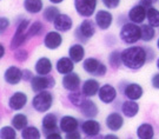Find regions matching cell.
Segmentation results:
<instances>
[{
	"label": "cell",
	"instance_id": "obj_40",
	"mask_svg": "<svg viewBox=\"0 0 159 139\" xmlns=\"http://www.w3.org/2000/svg\"><path fill=\"white\" fill-rule=\"evenodd\" d=\"M102 4L105 5V7L108 8V10H114L120 4V0H102Z\"/></svg>",
	"mask_w": 159,
	"mask_h": 139
},
{
	"label": "cell",
	"instance_id": "obj_9",
	"mask_svg": "<svg viewBox=\"0 0 159 139\" xmlns=\"http://www.w3.org/2000/svg\"><path fill=\"white\" fill-rule=\"evenodd\" d=\"M24 78V71L18 66H10L7 67L4 73V80L8 85H18Z\"/></svg>",
	"mask_w": 159,
	"mask_h": 139
},
{
	"label": "cell",
	"instance_id": "obj_15",
	"mask_svg": "<svg viewBox=\"0 0 159 139\" xmlns=\"http://www.w3.org/2000/svg\"><path fill=\"white\" fill-rule=\"evenodd\" d=\"M81 132L87 136V137H96L99 134L102 126H100V123L94 120V119H87L85 122L81 124Z\"/></svg>",
	"mask_w": 159,
	"mask_h": 139
},
{
	"label": "cell",
	"instance_id": "obj_10",
	"mask_svg": "<svg viewBox=\"0 0 159 139\" xmlns=\"http://www.w3.org/2000/svg\"><path fill=\"white\" fill-rule=\"evenodd\" d=\"M98 97L100 99V101L104 103V104H111L117 98V90L112 85L105 84V85L100 86V88H99Z\"/></svg>",
	"mask_w": 159,
	"mask_h": 139
},
{
	"label": "cell",
	"instance_id": "obj_1",
	"mask_svg": "<svg viewBox=\"0 0 159 139\" xmlns=\"http://www.w3.org/2000/svg\"><path fill=\"white\" fill-rule=\"evenodd\" d=\"M121 60L124 66L130 70H139L148 60L146 48L142 46H130L121 51Z\"/></svg>",
	"mask_w": 159,
	"mask_h": 139
},
{
	"label": "cell",
	"instance_id": "obj_31",
	"mask_svg": "<svg viewBox=\"0 0 159 139\" xmlns=\"http://www.w3.org/2000/svg\"><path fill=\"white\" fill-rule=\"evenodd\" d=\"M59 14H60V11H59L58 7H56V6H47L44 10V12H43V18L47 23H53Z\"/></svg>",
	"mask_w": 159,
	"mask_h": 139
},
{
	"label": "cell",
	"instance_id": "obj_42",
	"mask_svg": "<svg viewBox=\"0 0 159 139\" xmlns=\"http://www.w3.org/2000/svg\"><path fill=\"white\" fill-rule=\"evenodd\" d=\"M66 139H80L81 138V134L78 132V131H73V132H70V133H66Z\"/></svg>",
	"mask_w": 159,
	"mask_h": 139
},
{
	"label": "cell",
	"instance_id": "obj_8",
	"mask_svg": "<svg viewBox=\"0 0 159 139\" xmlns=\"http://www.w3.org/2000/svg\"><path fill=\"white\" fill-rule=\"evenodd\" d=\"M74 8L79 16L90 18L96 12L97 0H74Z\"/></svg>",
	"mask_w": 159,
	"mask_h": 139
},
{
	"label": "cell",
	"instance_id": "obj_33",
	"mask_svg": "<svg viewBox=\"0 0 159 139\" xmlns=\"http://www.w3.org/2000/svg\"><path fill=\"white\" fill-rule=\"evenodd\" d=\"M108 64L113 70H117L120 67V65L123 64L121 60V51H112L108 56Z\"/></svg>",
	"mask_w": 159,
	"mask_h": 139
},
{
	"label": "cell",
	"instance_id": "obj_7",
	"mask_svg": "<svg viewBox=\"0 0 159 139\" xmlns=\"http://www.w3.org/2000/svg\"><path fill=\"white\" fill-rule=\"evenodd\" d=\"M56 85V80L52 75H35L33 77V79L31 80V87H32V91L34 92H40V91H44V90H50L53 88Z\"/></svg>",
	"mask_w": 159,
	"mask_h": 139
},
{
	"label": "cell",
	"instance_id": "obj_22",
	"mask_svg": "<svg viewBox=\"0 0 159 139\" xmlns=\"http://www.w3.org/2000/svg\"><path fill=\"white\" fill-rule=\"evenodd\" d=\"M124 94L126 96L127 99H131V100H138L143 97L144 94V91H143V87L139 85V84H136V83H130L127 84L126 87L124 88Z\"/></svg>",
	"mask_w": 159,
	"mask_h": 139
},
{
	"label": "cell",
	"instance_id": "obj_14",
	"mask_svg": "<svg viewBox=\"0 0 159 139\" xmlns=\"http://www.w3.org/2000/svg\"><path fill=\"white\" fill-rule=\"evenodd\" d=\"M146 16H148V10L142 4L133 6L129 11V19H130V21L134 24H143Z\"/></svg>",
	"mask_w": 159,
	"mask_h": 139
},
{
	"label": "cell",
	"instance_id": "obj_18",
	"mask_svg": "<svg viewBox=\"0 0 159 139\" xmlns=\"http://www.w3.org/2000/svg\"><path fill=\"white\" fill-rule=\"evenodd\" d=\"M123 125H124V118L118 112H112L106 118V126L112 132L119 131L123 128Z\"/></svg>",
	"mask_w": 159,
	"mask_h": 139
},
{
	"label": "cell",
	"instance_id": "obj_12",
	"mask_svg": "<svg viewBox=\"0 0 159 139\" xmlns=\"http://www.w3.org/2000/svg\"><path fill=\"white\" fill-rule=\"evenodd\" d=\"M113 21V16L111 12L105 11V10H99L96 13V24L97 26L102 31H106L111 27Z\"/></svg>",
	"mask_w": 159,
	"mask_h": 139
},
{
	"label": "cell",
	"instance_id": "obj_25",
	"mask_svg": "<svg viewBox=\"0 0 159 139\" xmlns=\"http://www.w3.org/2000/svg\"><path fill=\"white\" fill-rule=\"evenodd\" d=\"M139 112V105L137 103V100H126L121 105V113L126 118H133L136 117Z\"/></svg>",
	"mask_w": 159,
	"mask_h": 139
},
{
	"label": "cell",
	"instance_id": "obj_39",
	"mask_svg": "<svg viewBox=\"0 0 159 139\" xmlns=\"http://www.w3.org/2000/svg\"><path fill=\"white\" fill-rule=\"evenodd\" d=\"M14 59L19 61V63H24V61H26L27 58H29V52L26 51V50H23V48H17V50H14Z\"/></svg>",
	"mask_w": 159,
	"mask_h": 139
},
{
	"label": "cell",
	"instance_id": "obj_17",
	"mask_svg": "<svg viewBox=\"0 0 159 139\" xmlns=\"http://www.w3.org/2000/svg\"><path fill=\"white\" fill-rule=\"evenodd\" d=\"M53 26H54V29L59 31V32H67L70 29H72V26H73V20H72V18L67 16V14H63V13H60L57 18H56V20L53 21Z\"/></svg>",
	"mask_w": 159,
	"mask_h": 139
},
{
	"label": "cell",
	"instance_id": "obj_45",
	"mask_svg": "<svg viewBox=\"0 0 159 139\" xmlns=\"http://www.w3.org/2000/svg\"><path fill=\"white\" fill-rule=\"evenodd\" d=\"M46 138L47 139H61V134L59 133L58 131H53L51 133L46 134Z\"/></svg>",
	"mask_w": 159,
	"mask_h": 139
},
{
	"label": "cell",
	"instance_id": "obj_34",
	"mask_svg": "<svg viewBox=\"0 0 159 139\" xmlns=\"http://www.w3.org/2000/svg\"><path fill=\"white\" fill-rule=\"evenodd\" d=\"M43 32H44V25L37 20L33 24H31V26L27 29V39H32L33 37H38Z\"/></svg>",
	"mask_w": 159,
	"mask_h": 139
},
{
	"label": "cell",
	"instance_id": "obj_26",
	"mask_svg": "<svg viewBox=\"0 0 159 139\" xmlns=\"http://www.w3.org/2000/svg\"><path fill=\"white\" fill-rule=\"evenodd\" d=\"M41 125H43V130L46 134L51 133L53 131H57V126H58V118L54 113H48L46 114L44 118H43V122H41Z\"/></svg>",
	"mask_w": 159,
	"mask_h": 139
},
{
	"label": "cell",
	"instance_id": "obj_3",
	"mask_svg": "<svg viewBox=\"0 0 159 139\" xmlns=\"http://www.w3.org/2000/svg\"><path fill=\"white\" fill-rule=\"evenodd\" d=\"M53 105V96L50 91H40L37 92V94L32 99V106L37 112L45 113L50 110Z\"/></svg>",
	"mask_w": 159,
	"mask_h": 139
},
{
	"label": "cell",
	"instance_id": "obj_50",
	"mask_svg": "<svg viewBox=\"0 0 159 139\" xmlns=\"http://www.w3.org/2000/svg\"><path fill=\"white\" fill-rule=\"evenodd\" d=\"M157 67H158V70H159V58L157 59Z\"/></svg>",
	"mask_w": 159,
	"mask_h": 139
},
{
	"label": "cell",
	"instance_id": "obj_19",
	"mask_svg": "<svg viewBox=\"0 0 159 139\" xmlns=\"http://www.w3.org/2000/svg\"><path fill=\"white\" fill-rule=\"evenodd\" d=\"M61 85L65 90L67 91H74V90H78L80 86V77L79 74L71 72L67 74L64 75L63 80H61Z\"/></svg>",
	"mask_w": 159,
	"mask_h": 139
},
{
	"label": "cell",
	"instance_id": "obj_44",
	"mask_svg": "<svg viewBox=\"0 0 159 139\" xmlns=\"http://www.w3.org/2000/svg\"><path fill=\"white\" fill-rule=\"evenodd\" d=\"M151 84H152V86H153L154 88L159 90V73H157V74H154L153 77H152Z\"/></svg>",
	"mask_w": 159,
	"mask_h": 139
},
{
	"label": "cell",
	"instance_id": "obj_24",
	"mask_svg": "<svg viewBox=\"0 0 159 139\" xmlns=\"http://www.w3.org/2000/svg\"><path fill=\"white\" fill-rule=\"evenodd\" d=\"M99 88H100V85H99V81L93 79V78H90V79H86L81 86V91L84 93L85 97H93L96 96L97 93L99 92Z\"/></svg>",
	"mask_w": 159,
	"mask_h": 139
},
{
	"label": "cell",
	"instance_id": "obj_13",
	"mask_svg": "<svg viewBox=\"0 0 159 139\" xmlns=\"http://www.w3.org/2000/svg\"><path fill=\"white\" fill-rule=\"evenodd\" d=\"M27 104V96L24 92L13 93L8 99V107L13 111H20Z\"/></svg>",
	"mask_w": 159,
	"mask_h": 139
},
{
	"label": "cell",
	"instance_id": "obj_5",
	"mask_svg": "<svg viewBox=\"0 0 159 139\" xmlns=\"http://www.w3.org/2000/svg\"><path fill=\"white\" fill-rule=\"evenodd\" d=\"M94 34H96V25L90 19H85L84 21H81L79 27L74 31V37L79 43L83 44H86L87 40L91 39Z\"/></svg>",
	"mask_w": 159,
	"mask_h": 139
},
{
	"label": "cell",
	"instance_id": "obj_37",
	"mask_svg": "<svg viewBox=\"0 0 159 139\" xmlns=\"http://www.w3.org/2000/svg\"><path fill=\"white\" fill-rule=\"evenodd\" d=\"M156 27L151 26L150 24L148 25H143L142 26V40L144 41H151L153 40V38L156 37Z\"/></svg>",
	"mask_w": 159,
	"mask_h": 139
},
{
	"label": "cell",
	"instance_id": "obj_47",
	"mask_svg": "<svg viewBox=\"0 0 159 139\" xmlns=\"http://www.w3.org/2000/svg\"><path fill=\"white\" fill-rule=\"evenodd\" d=\"M4 56H5V46L0 45V58H2Z\"/></svg>",
	"mask_w": 159,
	"mask_h": 139
},
{
	"label": "cell",
	"instance_id": "obj_30",
	"mask_svg": "<svg viewBox=\"0 0 159 139\" xmlns=\"http://www.w3.org/2000/svg\"><path fill=\"white\" fill-rule=\"evenodd\" d=\"M27 124H29V119L23 113H18L12 118V126L17 131H23L27 126Z\"/></svg>",
	"mask_w": 159,
	"mask_h": 139
},
{
	"label": "cell",
	"instance_id": "obj_21",
	"mask_svg": "<svg viewBox=\"0 0 159 139\" xmlns=\"http://www.w3.org/2000/svg\"><path fill=\"white\" fill-rule=\"evenodd\" d=\"M74 63L72 59L70 58V57H61V58H59L57 60V63H56V70H57L58 73H60V74H67V73H71V72H73L74 70Z\"/></svg>",
	"mask_w": 159,
	"mask_h": 139
},
{
	"label": "cell",
	"instance_id": "obj_6",
	"mask_svg": "<svg viewBox=\"0 0 159 139\" xmlns=\"http://www.w3.org/2000/svg\"><path fill=\"white\" fill-rule=\"evenodd\" d=\"M83 69L85 70L86 73L91 75H96V77H102L107 73V67L106 65L100 63L98 59L96 58H86L83 61Z\"/></svg>",
	"mask_w": 159,
	"mask_h": 139
},
{
	"label": "cell",
	"instance_id": "obj_20",
	"mask_svg": "<svg viewBox=\"0 0 159 139\" xmlns=\"http://www.w3.org/2000/svg\"><path fill=\"white\" fill-rule=\"evenodd\" d=\"M78 125H79L78 119L72 116H64L59 123V128L64 133H70V132L77 131Z\"/></svg>",
	"mask_w": 159,
	"mask_h": 139
},
{
	"label": "cell",
	"instance_id": "obj_38",
	"mask_svg": "<svg viewBox=\"0 0 159 139\" xmlns=\"http://www.w3.org/2000/svg\"><path fill=\"white\" fill-rule=\"evenodd\" d=\"M17 130L13 126H2L0 130V138L1 139H16L17 138Z\"/></svg>",
	"mask_w": 159,
	"mask_h": 139
},
{
	"label": "cell",
	"instance_id": "obj_43",
	"mask_svg": "<svg viewBox=\"0 0 159 139\" xmlns=\"http://www.w3.org/2000/svg\"><path fill=\"white\" fill-rule=\"evenodd\" d=\"M32 79H33V74H32V72H31L30 70H24V78H23V80L31 81Z\"/></svg>",
	"mask_w": 159,
	"mask_h": 139
},
{
	"label": "cell",
	"instance_id": "obj_29",
	"mask_svg": "<svg viewBox=\"0 0 159 139\" xmlns=\"http://www.w3.org/2000/svg\"><path fill=\"white\" fill-rule=\"evenodd\" d=\"M137 136L139 139H152L154 137V128L151 124L144 123L137 128Z\"/></svg>",
	"mask_w": 159,
	"mask_h": 139
},
{
	"label": "cell",
	"instance_id": "obj_49",
	"mask_svg": "<svg viewBox=\"0 0 159 139\" xmlns=\"http://www.w3.org/2000/svg\"><path fill=\"white\" fill-rule=\"evenodd\" d=\"M50 2H52V4H60V2H63L64 0H48Z\"/></svg>",
	"mask_w": 159,
	"mask_h": 139
},
{
	"label": "cell",
	"instance_id": "obj_36",
	"mask_svg": "<svg viewBox=\"0 0 159 139\" xmlns=\"http://www.w3.org/2000/svg\"><path fill=\"white\" fill-rule=\"evenodd\" d=\"M83 96H84L83 91H79V90L70 91V94H68V100H70V103L73 105V106L79 107L80 105H81V103L84 101Z\"/></svg>",
	"mask_w": 159,
	"mask_h": 139
},
{
	"label": "cell",
	"instance_id": "obj_27",
	"mask_svg": "<svg viewBox=\"0 0 159 139\" xmlns=\"http://www.w3.org/2000/svg\"><path fill=\"white\" fill-rule=\"evenodd\" d=\"M68 57L73 60L75 64L83 61L85 57V48L81 44H73L68 50Z\"/></svg>",
	"mask_w": 159,
	"mask_h": 139
},
{
	"label": "cell",
	"instance_id": "obj_4",
	"mask_svg": "<svg viewBox=\"0 0 159 139\" xmlns=\"http://www.w3.org/2000/svg\"><path fill=\"white\" fill-rule=\"evenodd\" d=\"M29 27L30 21L27 19H23L20 23L18 24L16 33L13 35L11 43H10V48H11L12 51L19 48L21 45H24L26 41L29 40L27 39V29H29Z\"/></svg>",
	"mask_w": 159,
	"mask_h": 139
},
{
	"label": "cell",
	"instance_id": "obj_51",
	"mask_svg": "<svg viewBox=\"0 0 159 139\" xmlns=\"http://www.w3.org/2000/svg\"><path fill=\"white\" fill-rule=\"evenodd\" d=\"M157 47H158V50H159V38H158V40H157Z\"/></svg>",
	"mask_w": 159,
	"mask_h": 139
},
{
	"label": "cell",
	"instance_id": "obj_32",
	"mask_svg": "<svg viewBox=\"0 0 159 139\" xmlns=\"http://www.w3.org/2000/svg\"><path fill=\"white\" fill-rule=\"evenodd\" d=\"M41 133L38 128L32 125H27L26 128L21 131V138L24 139H39Z\"/></svg>",
	"mask_w": 159,
	"mask_h": 139
},
{
	"label": "cell",
	"instance_id": "obj_11",
	"mask_svg": "<svg viewBox=\"0 0 159 139\" xmlns=\"http://www.w3.org/2000/svg\"><path fill=\"white\" fill-rule=\"evenodd\" d=\"M63 44V37L59 33V31H50L47 32L44 38V45L48 50H57L58 47Z\"/></svg>",
	"mask_w": 159,
	"mask_h": 139
},
{
	"label": "cell",
	"instance_id": "obj_2",
	"mask_svg": "<svg viewBox=\"0 0 159 139\" xmlns=\"http://www.w3.org/2000/svg\"><path fill=\"white\" fill-rule=\"evenodd\" d=\"M119 38L124 44L133 45L138 43L139 39H142V27H139L137 24L132 21L125 24L120 29Z\"/></svg>",
	"mask_w": 159,
	"mask_h": 139
},
{
	"label": "cell",
	"instance_id": "obj_16",
	"mask_svg": "<svg viewBox=\"0 0 159 139\" xmlns=\"http://www.w3.org/2000/svg\"><path fill=\"white\" fill-rule=\"evenodd\" d=\"M79 110L85 118H96L99 113L98 106L91 99H84V101L79 106Z\"/></svg>",
	"mask_w": 159,
	"mask_h": 139
},
{
	"label": "cell",
	"instance_id": "obj_28",
	"mask_svg": "<svg viewBox=\"0 0 159 139\" xmlns=\"http://www.w3.org/2000/svg\"><path fill=\"white\" fill-rule=\"evenodd\" d=\"M24 8L30 14H37L43 11L44 2L43 0H24Z\"/></svg>",
	"mask_w": 159,
	"mask_h": 139
},
{
	"label": "cell",
	"instance_id": "obj_41",
	"mask_svg": "<svg viewBox=\"0 0 159 139\" xmlns=\"http://www.w3.org/2000/svg\"><path fill=\"white\" fill-rule=\"evenodd\" d=\"M8 26H10V20L7 18L2 17L0 19V31H1V33H4L6 29H8Z\"/></svg>",
	"mask_w": 159,
	"mask_h": 139
},
{
	"label": "cell",
	"instance_id": "obj_23",
	"mask_svg": "<svg viewBox=\"0 0 159 139\" xmlns=\"http://www.w3.org/2000/svg\"><path fill=\"white\" fill-rule=\"evenodd\" d=\"M52 69H53V65L50 58H46V57H41L37 60V63L34 65V70L37 72V74L40 75H47L51 73Z\"/></svg>",
	"mask_w": 159,
	"mask_h": 139
},
{
	"label": "cell",
	"instance_id": "obj_48",
	"mask_svg": "<svg viewBox=\"0 0 159 139\" xmlns=\"http://www.w3.org/2000/svg\"><path fill=\"white\" fill-rule=\"evenodd\" d=\"M104 138L105 139H117L118 137L116 136V134H106V136H104Z\"/></svg>",
	"mask_w": 159,
	"mask_h": 139
},
{
	"label": "cell",
	"instance_id": "obj_35",
	"mask_svg": "<svg viewBox=\"0 0 159 139\" xmlns=\"http://www.w3.org/2000/svg\"><path fill=\"white\" fill-rule=\"evenodd\" d=\"M148 21L151 26L153 27H159V10L154 8V7H148Z\"/></svg>",
	"mask_w": 159,
	"mask_h": 139
},
{
	"label": "cell",
	"instance_id": "obj_46",
	"mask_svg": "<svg viewBox=\"0 0 159 139\" xmlns=\"http://www.w3.org/2000/svg\"><path fill=\"white\" fill-rule=\"evenodd\" d=\"M157 1H158V0H140V4L144 5L145 7H150L151 5L156 4Z\"/></svg>",
	"mask_w": 159,
	"mask_h": 139
}]
</instances>
